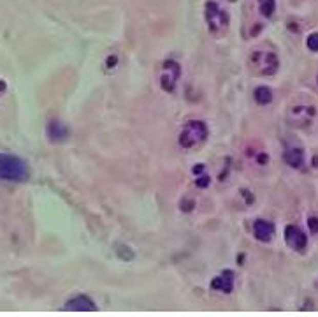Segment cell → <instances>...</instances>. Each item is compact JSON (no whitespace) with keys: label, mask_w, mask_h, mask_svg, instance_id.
Instances as JSON below:
<instances>
[{"label":"cell","mask_w":318,"mask_h":317,"mask_svg":"<svg viewBox=\"0 0 318 317\" xmlns=\"http://www.w3.org/2000/svg\"><path fill=\"white\" fill-rule=\"evenodd\" d=\"M28 178H30V167L22 157L11 154H0V180L27 182Z\"/></svg>","instance_id":"1"},{"label":"cell","mask_w":318,"mask_h":317,"mask_svg":"<svg viewBox=\"0 0 318 317\" xmlns=\"http://www.w3.org/2000/svg\"><path fill=\"white\" fill-rule=\"evenodd\" d=\"M208 138V127L204 122H190L180 134V145L183 148H193Z\"/></svg>","instance_id":"2"},{"label":"cell","mask_w":318,"mask_h":317,"mask_svg":"<svg viewBox=\"0 0 318 317\" xmlns=\"http://www.w3.org/2000/svg\"><path fill=\"white\" fill-rule=\"evenodd\" d=\"M251 62H253L255 69L264 74V76H272L278 71V57L274 53H267V51H257L251 55Z\"/></svg>","instance_id":"3"},{"label":"cell","mask_w":318,"mask_h":317,"mask_svg":"<svg viewBox=\"0 0 318 317\" xmlns=\"http://www.w3.org/2000/svg\"><path fill=\"white\" fill-rule=\"evenodd\" d=\"M206 20H208L209 30L211 32H218L224 27H227V14L214 2H208L206 4Z\"/></svg>","instance_id":"4"},{"label":"cell","mask_w":318,"mask_h":317,"mask_svg":"<svg viewBox=\"0 0 318 317\" xmlns=\"http://www.w3.org/2000/svg\"><path fill=\"white\" fill-rule=\"evenodd\" d=\"M164 74H162V80H160V85H162V88L165 92H172V90L176 88V83H177V78H180V65L176 64V62L169 60L165 62L164 65Z\"/></svg>","instance_id":"5"},{"label":"cell","mask_w":318,"mask_h":317,"mask_svg":"<svg viewBox=\"0 0 318 317\" xmlns=\"http://www.w3.org/2000/svg\"><path fill=\"white\" fill-rule=\"evenodd\" d=\"M285 240H287L288 247H292L294 250H304V247H306V234L301 231L297 226H287L285 228Z\"/></svg>","instance_id":"6"},{"label":"cell","mask_w":318,"mask_h":317,"mask_svg":"<svg viewBox=\"0 0 318 317\" xmlns=\"http://www.w3.org/2000/svg\"><path fill=\"white\" fill-rule=\"evenodd\" d=\"M65 310H80V312H95L97 310V305L85 294H77L74 296L72 300H69L67 305H65Z\"/></svg>","instance_id":"7"},{"label":"cell","mask_w":318,"mask_h":317,"mask_svg":"<svg viewBox=\"0 0 318 317\" xmlns=\"http://www.w3.org/2000/svg\"><path fill=\"white\" fill-rule=\"evenodd\" d=\"M211 289L220 291V293H232L234 289V271L227 270L216 278L211 281Z\"/></svg>","instance_id":"8"},{"label":"cell","mask_w":318,"mask_h":317,"mask_svg":"<svg viewBox=\"0 0 318 317\" xmlns=\"http://www.w3.org/2000/svg\"><path fill=\"white\" fill-rule=\"evenodd\" d=\"M253 234L259 241H264V244H266V241H271V238L274 236V226H272V222L259 219V220H255V224H253Z\"/></svg>","instance_id":"9"},{"label":"cell","mask_w":318,"mask_h":317,"mask_svg":"<svg viewBox=\"0 0 318 317\" xmlns=\"http://www.w3.org/2000/svg\"><path fill=\"white\" fill-rule=\"evenodd\" d=\"M48 134L53 141H62V139L67 138L69 133L58 120H53V122H49V125H48Z\"/></svg>","instance_id":"10"},{"label":"cell","mask_w":318,"mask_h":317,"mask_svg":"<svg viewBox=\"0 0 318 317\" xmlns=\"http://www.w3.org/2000/svg\"><path fill=\"white\" fill-rule=\"evenodd\" d=\"M285 160H287L288 166L292 167H301L304 162V154L301 148H290V150L285 154Z\"/></svg>","instance_id":"11"},{"label":"cell","mask_w":318,"mask_h":317,"mask_svg":"<svg viewBox=\"0 0 318 317\" xmlns=\"http://www.w3.org/2000/svg\"><path fill=\"white\" fill-rule=\"evenodd\" d=\"M255 101H257L260 106L269 104V102L272 101V92L267 88V86H259V88L255 90Z\"/></svg>","instance_id":"12"},{"label":"cell","mask_w":318,"mask_h":317,"mask_svg":"<svg viewBox=\"0 0 318 317\" xmlns=\"http://www.w3.org/2000/svg\"><path fill=\"white\" fill-rule=\"evenodd\" d=\"M260 12L269 18L272 12H274V0H260Z\"/></svg>","instance_id":"13"},{"label":"cell","mask_w":318,"mask_h":317,"mask_svg":"<svg viewBox=\"0 0 318 317\" xmlns=\"http://www.w3.org/2000/svg\"><path fill=\"white\" fill-rule=\"evenodd\" d=\"M306 44H308V48L311 49V51H318V34L309 35L308 41H306Z\"/></svg>","instance_id":"14"},{"label":"cell","mask_w":318,"mask_h":317,"mask_svg":"<svg viewBox=\"0 0 318 317\" xmlns=\"http://www.w3.org/2000/svg\"><path fill=\"white\" fill-rule=\"evenodd\" d=\"M118 254H120V257L122 259H125V261H130L132 257H134V252L127 247V250L123 249V247H118Z\"/></svg>","instance_id":"15"},{"label":"cell","mask_w":318,"mask_h":317,"mask_svg":"<svg viewBox=\"0 0 318 317\" xmlns=\"http://www.w3.org/2000/svg\"><path fill=\"white\" fill-rule=\"evenodd\" d=\"M308 228H309V231L311 233H318V217H309Z\"/></svg>","instance_id":"16"},{"label":"cell","mask_w":318,"mask_h":317,"mask_svg":"<svg viewBox=\"0 0 318 317\" xmlns=\"http://www.w3.org/2000/svg\"><path fill=\"white\" fill-rule=\"evenodd\" d=\"M197 187H206V185L209 183V176H206V175H202L201 178H197Z\"/></svg>","instance_id":"17"},{"label":"cell","mask_w":318,"mask_h":317,"mask_svg":"<svg viewBox=\"0 0 318 317\" xmlns=\"http://www.w3.org/2000/svg\"><path fill=\"white\" fill-rule=\"evenodd\" d=\"M116 62H118V59L116 57H109V59H107V67H116Z\"/></svg>","instance_id":"18"},{"label":"cell","mask_w":318,"mask_h":317,"mask_svg":"<svg viewBox=\"0 0 318 317\" xmlns=\"http://www.w3.org/2000/svg\"><path fill=\"white\" fill-rule=\"evenodd\" d=\"M202 170H204V166H195V167H193V173H195V175H199V173H202Z\"/></svg>","instance_id":"19"},{"label":"cell","mask_w":318,"mask_h":317,"mask_svg":"<svg viewBox=\"0 0 318 317\" xmlns=\"http://www.w3.org/2000/svg\"><path fill=\"white\" fill-rule=\"evenodd\" d=\"M266 159H267L266 155H260V159H259V160H260V164H266Z\"/></svg>","instance_id":"20"},{"label":"cell","mask_w":318,"mask_h":317,"mask_svg":"<svg viewBox=\"0 0 318 317\" xmlns=\"http://www.w3.org/2000/svg\"><path fill=\"white\" fill-rule=\"evenodd\" d=\"M230 2H236V0H230Z\"/></svg>","instance_id":"21"}]
</instances>
